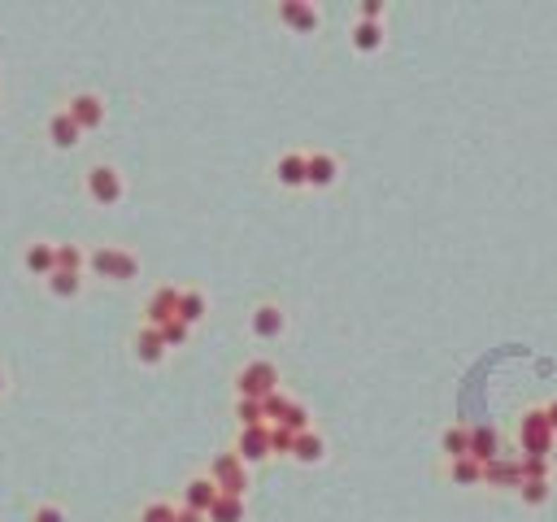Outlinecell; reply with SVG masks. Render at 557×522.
I'll return each instance as SVG.
<instances>
[{
	"label": "cell",
	"mask_w": 557,
	"mask_h": 522,
	"mask_svg": "<svg viewBox=\"0 0 557 522\" xmlns=\"http://www.w3.org/2000/svg\"><path fill=\"white\" fill-rule=\"evenodd\" d=\"M87 187L100 196V201H114V196H118V174H114L109 166H96L92 179H87Z\"/></svg>",
	"instance_id": "obj_1"
},
{
	"label": "cell",
	"mask_w": 557,
	"mask_h": 522,
	"mask_svg": "<svg viewBox=\"0 0 557 522\" xmlns=\"http://www.w3.org/2000/svg\"><path fill=\"white\" fill-rule=\"evenodd\" d=\"M70 118L79 122V127L100 122V101H96V96H74V101H70Z\"/></svg>",
	"instance_id": "obj_2"
},
{
	"label": "cell",
	"mask_w": 557,
	"mask_h": 522,
	"mask_svg": "<svg viewBox=\"0 0 557 522\" xmlns=\"http://www.w3.org/2000/svg\"><path fill=\"white\" fill-rule=\"evenodd\" d=\"M48 131H53V139H57L61 148H70V144H74V135H79V122H74L70 113H57L53 122H48Z\"/></svg>",
	"instance_id": "obj_3"
},
{
	"label": "cell",
	"mask_w": 557,
	"mask_h": 522,
	"mask_svg": "<svg viewBox=\"0 0 557 522\" xmlns=\"http://www.w3.org/2000/svg\"><path fill=\"white\" fill-rule=\"evenodd\" d=\"M96 266L100 270H114V275H131L135 257H126V253H96Z\"/></svg>",
	"instance_id": "obj_4"
},
{
	"label": "cell",
	"mask_w": 557,
	"mask_h": 522,
	"mask_svg": "<svg viewBox=\"0 0 557 522\" xmlns=\"http://www.w3.org/2000/svg\"><path fill=\"white\" fill-rule=\"evenodd\" d=\"M305 179H314V183H331V179H336V161H331V157H314V161H305Z\"/></svg>",
	"instance_id": "obj_5"
},
{
	"label": "cell",
	"mask_w": 557,
	"mask_h": 522,
	"mask_svg": "<svg viewBox=\"0 0 557 522\" xmlns=\"http://www.w3.org/2000/svg\"><path fill=\"white\" fill-rule=\"evenodd\" d=\"M252 327H257L262 335H274L278 327H283V318H278V309H274V305H262V309H257V318H252Z\"/></svg>",
	"instance_id": "obj_6"
},
{
	"label": "cell",
	"mask_w": 557,
	"mask_h": 522,
	"mask_svg": "<svg viewBox=\"0 0 557 522\" xmlns=\"http://www.w3.org/2000/svg\"><path fill=\"white\" fill-rule=\"evenodd\" d=\"M270 383H274V370H270V366L244 370V387H248V392H262V387H270Z\"/></svg>",
	"instance_id": "obj_7"
},
{
	"label": "cell",
	"mask_w": 557,
	"mask_h": 522,
	"mask_svg": "<svg viewBox=\"0 0 557 522\" xmlns=\"http://www.w3.org/2000/svg\"><path fill=\"white\" fill-rule=\"evenodd\" d=\"M278 179H283V183H300V179H305V161H300V157H283V161H278Z\"/></svg>",
	"instance_id": "obj_8"
},
{
	"label": "cell",
	"mask_w": 557,
	"mask_h": 522,
	"mask_svg": "<svg viewBox=\"0 0 557 522\" xmlns=\"http://www.w3.org/2000/svg\"><path fill=\"white\" fill-rule=\"evenodd\" d=\"M53 261H57V253H53V248H44V244L27 253V266H31V270H48Z\"/></svg>",
	"instance_id": "obj_9"
},
{
	"label": "cell",
	"mask_w": 557,
	"mask_h": 522,
	"mask_svg": "<svg viewBox=\"0 0 557 522\" xmlns=\"http://www.w3.org/2000/svg\"><path fill=\"white\" fill-rule=\"evenodd\" d=\"M218 475H222L226 483H231V492H240V487H244V479H240V466H235L231 457H222V461H218Z\"/></svg>",
	"instance_id": "obj_10"
},
{
	"label": "cell",
	"mask_w": 557,
	"mask_h": 522,
	"mask_svg": "<svg viewBox=\"0 0 557 522\" xmlns=\"http://www.w3.org/2000/svg\"><path fill=\"white\" fill-rule=\"evenodd\" d=\"M74 287H79V279H74V270H53V292L70 296Z\"/></svg>",
	"instance_id": "obj_11"
},
{
	"label": "cell",
	"mask_w": 557,
	"mask_h": 522,
	"mask_svg": "<svg viewBox=\"0 0 557 522\" xmlns=\"http://www.w3.org/2000/svg\"><path fill=\"white\" fill-rule=\"evenodd\" d=\"M283 18L300 22V27H314V9H305V5H283Z\"/></svg>",
	"instance_id": "obj_12"
},
{
	"label": "cell",
	"mask_w": 557,
	"mask_h": 522,
	"mask_svg": "<svg viewBox=\"0 0 557 522\" xmlns=\"http://www.w3.org/2000/svg\"><path fill=\"white\" fill-rule=\"evenodd\" d=\"M214 514H218V522H235L240 518V501H235V496H231V501H218Z\"/></svg>",
	"instance_id": "obj_13"
},
{
	"label": "cell",
	"mask_w": 557,
	"mask_h": 522,
	"mask_svg": "<svg viewBox=\"0 0 557 522\" xmlns=\"http://www.w3.org/2000/svg\"><path fill=\"white\" fill-rule=\"evenodd\" d=\"M144 522H179V518H174L166 505H148V509H144Z\"/></svg>",
	"instance_id": "obj_14"
},
{
	"label": "cell",
	"mask_w": 557,
	"mask_h": 522,
	"mask_svg": "<svg viewBox=\"0 0 557 522\" xmlns=\"http://www.w3.org/2000/svg\"><path fill=\"white\" fill-rule=\"evenodd\" d=\"M296 453H300V457H310V461H314V457L322 453V444H318L314 435H305V440H296Z\"/></svg>",
	"instance_id": "obj_15"
},
{
	"label": "cell",
	"mask_w": 557,
	"mask_h": 522,
	"mask_svg": "<svg viewBox=\"0 0 557 522\" xmlns=\"http://www.w3.org/2000/svg\"><path fill=\"white\" fill-rule=\"evenodd\" d=\"M209 496H214V492H209V483H192L188 501H192V505H209Z\"/></svg>",
	"instance_id": "obj_16"
},
{
	"label": "cell",
	"mask_w": 557,
	"mask_h": 522,
	"mask_svg": "<svg viewBox=\"0 0 557 522\" xmlns=\"http://www.w3.org/2000/svg\"><path fill=\"white\" fill-rule=\"evenodd\" d=\"M157 344H161V340H157V335H153V331H148V335H144V340H140V353H144V357H148V361H153V357H157V353H161V348H157Z\"/></svg>",
	"instance_id": "obj_17"
},
{
	"label": "cell",
	"mask_w": 557,
	"mask_h": 522,
	"mask_svg": "<svg viewBox=\"0 0 557 522\" xmlns=\"http://www.w3.org/2000/svg\"><path fill=\"white\" fill-rule=\"evenodd\" d=\"M200 309H205L200 296H183V318H200Z\"/></svg>",
	"instance_id": "obj_18"
},
{
	"label": "cell",
	"mask_w": 557,
	"mask_h": 522,
	"mask_svg": "<svg viewBox=\"0 0 557 522\" xmlns=\"http://www.w3.org/2000/svg\"><path fill=\"white\" fill-rule=\"evenodd\" d=\"M357 44H362V48H374V44H379V31H374V27H357Z\"/></svg>",
	"instance_id": "obj_19"
},
{
	"label": "cell",
	"mask_w": 557,
	"mask_h": 522,
	"mask_svg": "<svg viewBox=\"0 0 557 522\" xmlns=\"http://www.w3.org/2000/svg\"><path fill=\"white\" fill-rule=\"evenodd\" d=\"M35 522H61V509H53V505H44V509H35Z\"/></svg>",
	"instance_id": "obj_20"
},
{
	"label": "cell",
	"mask_w": 557,
	"mask_h": 522,
	"mask_svg": "<svg viewBox=\"0 0 557 522\" xmlns=\"http://www.w3.org/2000/svg\"><path fill=\"white\" fill-rule=\"evenodd\" d=\"M475 475H479V470L470 461H458V479H475Z\"/></svg>",
	"instance_id": "obj_21"
},
{
	"label": "cell",
	"mask_w": 557,
	"mask_h": 522,
	"mask_svg": "<svg viewBox=\"0 0 557 522\" xmlns=\"http://www.w3.org/2000/svg\"><path fill=\"white\" fill-rule=\"evenodd\" d=\"M179 522H200V518L196 514H179Z\"/></svg>",
	"instance_id": "obj_22"
}]
</instances>
